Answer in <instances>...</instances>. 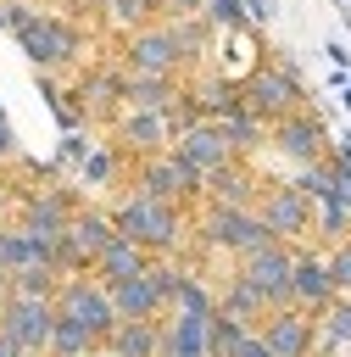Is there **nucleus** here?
Masks as SVG:
<instances>
[{
  "label": "nucleus",
  "instance_id": "nucleus-19",
  "mask_svg": "<svg viewBox=\"0 0 351 357\" xmlns=\"http://www.w3.org/2000/svg\"><path fill=\"white\" fill-rule=\"evenodd\" d=\"M178 95H184V84L167 73H123V106L128 112H167L173 117Z\"/></svg>",
  "mask_w": 351,
  "mask_h": 357
},
{
  "label": "nucleus",
  "instance_id": "nucleus-46",
  "mask_svg": "<svg viewBox=\"0 0 351 357\" xmlns=\"http://www.w3.org/2000/svg\"><path fill=\"white\" fill-rule=\"evenodd\" d=\"M173 6V17H201L206 11V0H167Z\"/></svg>",
  "mask_w": 351,
  "mask_h": 357
},
{
  "label": "nucleus",
  "instance_id": "nucleus-49",
  "mask_svg": "<svg viewBox=\"0 0 351 357\" xmlns=\"http://www.w3.org/2000/svg\"><path fill=\"white\" fill-rule=\"evenodd\" d=\"M6 296H11V273L0 268V301H6Z\"/></svg>",
  "mask_w": 351,
  "mask_h": 357
},
{
  "label": "nucleus",
  "instance_id": "nucleus-42",
  "mask_svg": "<svg viewBox=\"0 0 351 357\" xmlns=\"http://www.w3.org/2000/svg\"><path fill=\"white\" fill-rule=\"evenodd\" d=\"M273 11H279L273 0H245V22H251V28H262V22H273Z\"/></svg>",
  "mask_w": 351,
  "mask_h": 357
},
{
  "label": "nucleus",
  "instance_id": "nucleus-16",
  "mask_svg": "<svg viewBox=\"0 0 351 357\" xmlns=\"http://www.w3.org/2000/svg\"><path fill=\"white\" fill-rule=\"evenodd\" d=\"M72 100H78V112H84V123H111L117 112H123V73L117 67H89L78 84H72Z\"/></svg>",
  "mask_w": 351,
  "mask_h": 357
},
{
  "label": "nucleus",
  "instance_id": "nucleus-20",
  "mask_svg": "<svg viewBox=\"0 0 351 357\" xmlns=\"http://www.w3.org/2000/svg\"><path fill=\"white\" fill-rule=\"evenodd\" d=\"M111 290V307H117V324L123 318H162L173 301L162 296V284L150 279V268L145 273H134V279H123V284H106Z\"/></svg>",
  "mask_w": 351,
  "mask_h": 357
},
{
  "label": "nucleus",
  "instance_id": "nucleus-40",
  "mask_svg": "<svg viewBox=\"0 0 351 357\" xmlns=\"http://www.w3.org/2000/svg\"><path fill=\"white\" fill-rule=\"evenodd\" d=\"M33 17H39V11H33L28 0H6V6H0V28H11V33H22Z\"/></svg>",
  "mask_w": 351,
  "mask_h": 357
},
{
  "label": "nucleus",
  "instance_id": "nucleus-13",
  "mask_svg": "<svg viewBox=\"0 0 351 357\" xmlns=\"http://www.w3.org/2000/svg\"><path fill=\"white\" fill-rule=\"evenodd\" d=\"M256 290H262V301L267 307H290V268H295V245H284V240H267L262 251H251V257H240L234 262Z\"/></svg>",
  "mask_w": 351,
  "mask_h": 357
},
{
  "label": "nucleus",
  "instance_id": "nucleus-27",
  "mask_svg": "<svg viewBox=\"0 0 351 357\" xmlns=\"http://www.w3.org/2000/svg\"><path fill=\"white\" fill-rule=\"evenodd\" d=\"M329 351H351V296H334V301L318 312L312 357H329Z\"/></svg>",
  "mask_w": 351,
  "mask_h": 357
},
{
  "label": "nucleus",
  "instance_id": "nucleus-3",
  "mask_svg": "<svg viewBox=\"0 0 351 357\" xmlns=\"http://www.w3.org/2000/svg\"><path fill=\"white\" fill-rule=\"evenodd\" d=\"M195 240L206 245V251H223V257H251V251H262L273 234L262 229V218H256V206H217V201H206V212H201V223H195Z\"/></svg>",
  "mask_w": 351,
  "mask_h": 357
},
{
  "label": "nucleus",
  "instance_id": "nucleus-41",
  "mask_svg": "<svg viewBox=\"0 0 351 357\" xmlns=\"http://www.w3.org/2000/svg\"><path fill=\"white\" fill-rule=\"evenodd\" d=\"M234 357H273V351H267V340H262L256 329H240V340H234Z\"/></svg>",
  "mask_w": 351,
  "mask_h": 357
},
{
  "label": "nucleus",
  "instance_id": "nucleus-21",
  "mask_svg": "<svg viewBox=\"0 0 351 357\" xmlns=\"http://www.w3.org/2000/svg\"><path fill=\"white\" fill-rule=\"evenodd\" d=\"M145 268H150V251L134 245V240H123V234H111V240L100 245V257L89 262V273H95L100 284H123V279H134V273H145Z\"/></svg>",
  "mask_w": 351,
  "mask_h": 357
},
{
  "label": "nucleus",
  "instance_id": "nucleus-37",
  "mask_svg": "<svg viewBox=\"0 0 351 357\" xmlns=\"http://www.w3.org/2000/svg\"><path fill=\"white\" fill-rule=\"evenodd\" d=\"M212 28H228V33H245L251 22H245V0H206V11H201Z\"/></svg>",
  "mask_w": 351,
  "mask_h": 357
},
{
  "label": "nucleus",
  "instance_id": "nucleus-8",
  "mask_svg": "<svg viewBox=\"0 0 351 357\" xmlns=\"http://www.w3.org/2000/svg\"><path fill=\"white\" fill-rule=\"evenodd\" d=\"M267 145L284 156V162H295V167H306V162H323L329 156V123L312 112V106H301V112H290V117H279V123H267Z\"/></svg>",
  "mask_w": 351,
  "mask_h": 357
},
{
  "label": "nucleus",
  "instance_id": "nucleus-2",
  "mask_svg": "<svg viewBox=\"0 0 351 357\" xmlns=\"http://www.w3.org/2000/svg\"><path fill=\"white\" fill-rule=\"evenodd\" d=\"M240 106H245V112H256L262 123H279V117L301 112V106H306V84H301V67H295L290 56L245 67V73H240Z\"/></svg>",
  "mask_w": 351,
  "mask_h": 357
},
{
  "label": "nucleus",
  "instance_id": "nucleus-1",
  "mask_svg": "<svg viewBox=\"0 0 351 357\" xmlns=\"http://www.w3.org/2000/svg\"><path fill=\"white\" fill-rule=\"evenodd\" d=\"M111 223H117L123 240L145 245L150 257H178L189 245V218H184L178 201H150V195L134 190V195H123L111 206Z\"/></svg>",
  "mask_w": 351,
  "mask_h": 357
},
{
  "label": "nucleus",
  "instance_id": "nucleus-17",
  "mask_svg": "<svg viewBox=\"0 0 351 357\" xmlns=\"http://www.w3.org/2000/svg\"><path fill=\"white\" fill-rule=\"evenodd\" d=\"M256 195H262V178L251 173L245 156H228V162L212 167L206 184H201V201H217V206H256Z\"/></svg>",
  "mask_w": 351,
  "mask_h": 357
},
{
  "label": "nucleus",
  "instance_id": "nucleus-14",
  "mask_svg": "<svg viewBox=\"0 0 351 357\" xmlns=\"http://www.w3.org/2000/svg\"><path fill=\"white\" fill-rule=\"evenodd\" d=\"M340 290H334V273H329V262H323V245H295V268H290V307H301V312H323L329 301H334Z\"/></svg>",
  "mask_w": 351,
  "mask_h": 357
},
{
  "label": "nucleus",
  "instance_id": "nucleus-23",
  "mask_svg": "<svg viewBox=\"0 0 351 357\" xmlns=\"http://www.w3.org/2000/svg\"><path fill=\"white\" fill-rule=\"evenodd\" d=\"M106 357H162V318H123L106 335Z\"/></svg>",
  "mask_w": 351,
  "mask_h": 357
},
{
  "label": "nucleus",
  "instance_id": "nucleus-34",
  "mask_svg": "<svg viewBox=\"0 0 351 357\" xmlns=\"http://www.w3.org/2000/svg\"><path fill=\"white\" fill-rule=\"evenodd\" d=\"M56 284H61V273H56L50 262H33V268H17V273H11V296H39V301H56Z\"/></svg>",
  "mask_w": 351,
  "mask_h": 357
},
{
  "label": "nucleus",
  "instance_id": "nucleus-36",
  "mask_svg": "<svg viewBox=\"0 0 351 357\" xmlns=\"http://www.w3.org/2000/svg\"><path fill=\"white\" fill-rule=\"evenodd\" d=\"M117 167H123V151H89L84 167H78V178L84 184H117Z\"/></svg>",
  "mask_w": 351,
  "mask_h": 357
},
{
  "label": "nucleus",
  "instance_id": "nucleus-44",
  "mask_svg": "<svg viewBox=\"0 0 351 357\" xmlns=\"http://www.w3.org/2000/svg\"><path fill=\"white\" fill-rule=\"evenodd\" d=\"M334 201L351 206V167H340V162H334Z\"/></svg>",
  "mask_w": 351,
  "mask_h": 357
},
{
  "label": "nucleus",
  "instance_id": "nucleus-26",
  "mask_svg": "<svg viewBox=\"0 0 351 357\" xmlns=\"http://www.w3.org/2000/svg\"><path fill=\"white\" fill-rule=\"evenodd\" d=\"M217 134H223V145H228L234 156H245V162L267 145V123H262L256 112H245V106H234L228 117H217Z\"/></svg>",
  "mask_w": 351,
  "mask_h": 357
},
{
  "label": "nucleus",
  "instance_id": "nucleus-18",
  "mask_svg": "<svg viewBox=\"0 0 351 357\" xmlns=\"http://www.w3.org/2000/svg\"><path fill=\"white\" fill-rule=\"evenodd\" d=\"M178 162H189L195 173H212V167H223L234 151L223 145V134H217V123H184L178 134H173V145H167Z\"/></svg>",
  "mask_w": 351,
  "mask_h": 357
},
{
  "label": "nucleus",
  "instance_id": "nucleus-11",
  "mask_svg": "<svg viewBox=\"0 0 351 357\" xmlns=\"http://www.w3.org/2000/svg\"><path fill=\"white\" fill-rule=\"evenodd\" d=\"M123 73H167V78H178V73H184L167 17H162V22H150V28H134V33L123 39Z\"/></svg>",
  "mask_w": 351,
  "mask_h": 357
},
{
  "label": "nucleus",
  "instance_id": "nucleus-39",
  "mask_svg": "<svg viewBox=\"0 0 351 357\" xmlns=\"http://www.w3.org/2000/svg\"><path fill=\"white\" fill-rule=\"evenodd\" d=\"M84 156H89V134L84 128H67L61 145H56V167H84Z\"/></svg>",
  "mask_w": 351,
  "mask_h": 357
},
{
  "label": "nucleus",
  "instance_id": "nucleus-45",
  "mask_svg": "<svg viewBox=\"0 0 351 357\" xmlns=\"http://www.w3.org/2000/svg\"><path fill=\"white\" fill-rule=\"evenodd\" d=\"M323 56H329V61H334V67H345V73H351V50H345V45H340V39H329V45H323Z\"/></svg>",
  "mask_w": 351,
  "mask_h": 357
},
{
  "label": "nucleus",
  "instance_id": "nucleus-43",
  "mask_svg": "<svg viewBox=\"0 0 351 357\" xmlns=\"http://www.w3.org/2000/svg\"><path fill=\"white\" fill-rule=\"evenodd\" d=\"M0 162H17V128L6 112H0Z\"/></svg>",
  "mask_w": 351,
  "mask_h": 357
},
{
  "label": "nucleus",
  "instance_id": "nucleus-47",
  "mask_svg": "<svg viewBox=\"0 0 351 357\" xmlns=\"http://www.w3.org/2000/svg\"><path fill=\"white\" fill-rule=\"evenodd\" d=\"M11 218H17V195H11V190H6V184H0V229H6V223H11Z\"/></svg>",
  "mask_w": 351,
  "mask_h": 357
},
{
  "label": "nucleus",
  "instance_id": "nucleus-29",
  "mask_svg": "<svg viewBox=\"0 0 351 357\" xmlns=\"http://www.w3.org/2000/svg\"><path fill=\"white\" fill-rule=\"evenodd\" d=\"M345 234H351V206L334 201V195H329V201H312V245L329 251V245H340Z\"/></svg>",
  "mask_w": 351,
  "mask_h": 357
},
{
  "label": "nucleus",
  "instance_id": "nucleus-9",
  "mask_svg": "<svg viewBox=\"0 0 351 357\" xmlns=\"http://www.w3.org/2000/svg\"><path fill=\"white\" fill-rule=\"evenodd\" d=\"M201 184H206V173H195V167L178 162L173 151L145 156V162L134 167V190L150 195V201H178V206H189V201H201Z\"/></svg>",
  "mask_w": 351,
  "mask_h": 357
},
{
  "label": "nucleus",
  "instance_id": "nucleus-32",
  "mask_svg": "<svg viewBox=\"0 0 351 357\" xmlns=\"http://www.w3.org/2000/svg\"><path fill=\"white\" fill-rule=\"evenodd\" d=\"M106 22L123 33L150 28V22H162V0H106Z\"/></svg>",
  "mask_w": 351,
  "mask_h": 357
},
{
  "label": "nucleus",
  "instance_id": "nucleus-35",
  "mask_svg": "<svg viewBox=\"0 0 351 357\" xmlns=\"http://www.w3.org/2000/svg\"><path fill=\"white\" fill-rule=\"evenodd\" d=\"M306 201H329L334 195V162L323 156V162H306V167H295V178H290Z\"/></svg>",
  "mask_w": 351,
  "mask_h": 357
},
{
  "label": "nucleus",
  "instance_id": "nucleus-4",
  "mask_svg": "<svg viewBox=\"0 0 351 357\" xmlns=\"http://www.w3.org/2000/svg\"><path fill=\"white\" fill-rule=\"evenodd\" d=\"M17 45H22V56L39 67V73H67L72 61H78V50H84V28L78 22H67V17H33L22 33H17Z\"/></svg>",
  "mask_w": 351,
  "mask_h": 357
},
{
  "label": "nucleus",
  "instance_id": "nucleus-33",
  "mask_svg": "<svg viewBox=\"0 0 351 357\" xmlns=\"http://www.w3.org/2000/svg\"><path fill=\"white\" fill-rule=\"evenodd\" d=\"M173 307H178V312H217V290L184 262V279H178V290H173Z\"/></svg>",
  "mask_w": 351,
  "mask_h": 357
},
{
  "label": "nucleus",
  "instance_id": "nucleus-48",
  "mask_svg": "<svg viewBox=\"0 0 351 357\" xmlns=\"http://www.w3.org/2000/svg\"><path fill=\"white\" fill-rule=\"evenodd\" d=\"M72 11H106V0H72Z\"/></svg>",
  "mask_w": 351,
  "mask_h": 357
},
{
  "label": "nucleus",
  "instance_id": "nucleus-31",
  "mask_svg": "<svg viewBox=\"0 0 351 357\" xmlns=\"http://www.w3.org/2000/svg\"><path fill=\"white\" fill-rule=\"evenodd\" d=\"M33 262H45V240H33L28 229L6 223V229H0V268L17 273V268H33Z\"/></svg>",
  "mask_w": 351,
  "mask_h": 357
},
{
  "label": "nucleus",
  "instance_id": "nucleus-50",
  "mask_svg": "<svg viewBox=\"0 0 351 357\" xmlns=\"http://www.w3.org/2000/svg\"><path fill=\"white\" fill-rule=\"evenodd\" d=\"M0 357H22V351H17V346H11V340H0Z\"/></svg>",
  "mask_w": 351,
  "mask_h": 357
},
{
  "label": "nucleus",
  "instance_id": "nucleus-24",
  "mask_svg": "<svg viewBox=\"0 0 351 357\" xmlns=\"http://www.w3.org/2000/svg\"><path fill=\"white\" fill-rule=\"evenodd\" d=\"M117 234V223H111V206H84L78 201V212H72V223H67V240L78 245V257L84 262H95L100 257V245Z\"/></svg>",
  "mask_w": 351,
  "mask_h": 357
},
{
  "label": "nucleus",
  "instance_id": "nucleus-7",
  "mask_svg": "<svg viewBox=\"0 0 351 357\" xmlns=\"http://www.w3.org/2000/svg\"><path fill=\"white\" fill-rule=\"evenodd\" d=\"M256 218H262V229H267L273 240H284V245H306V240H312V201H306L295 184H262Z\"/></svg>",
  "mask_w": 351,
  "mask_h": 357
},
{
  "label": "nucleus",
  "instance_id": "nucleus-30",
  "mask_svg": "<svg viewBox=\"0 0 351 357\" xmlns=\"http://www.w3.org/2000/svg\"><path fill=\"white\" fill-rule=\"evenodd\" d=\"M173 28V45H178V61L184 67H201L206 61V39H212V22L206 17H167Z\"/></svg>",
  "mask_w": 351,
  "mask_h": 357
},
{
  "label": "nucleus",
  "instance_id": "nucleus-5",
  "mask_svg": "<svg viewBox=\"0 0 351 357\" xmlns=\"http://www.w3.org/2000/svg\"><path fill=\"white\" fill-rule=\"evenodd\" d=\"M56 312H67L72 324H84L100 346H106V335L117 329V307H111V290L95 279V273H67L61 284H56Z\"/></svg>",
  "mask_w": 351,
  "mask_h": 357
},
{
  "label": "nucleus",
  "instance_id": "nucleus-25",
  "mask_svg": "<svg viewBox=\"0 0 351 357\" xmlns=\"http://www.w3.org/2000/svg\"><path fill=\"white\" fill-rule=\"evenodd\" d=\"M217 312H223V318H234V324H251V329H256V324H262V312H267V301H262V290L234 268V273L217 284Z\"/></svg>",
  "mask_w": 351,
  "mask_h": 357
},
{
  "label": "nucleus",
  "instance_id": "nucleus-28",
  "mask_svg": "<svg viewBox=\"0 0 351 357\" xmlns=\"http://www.w3.org/2000/svg\"><path fill=\"white\" fill-rule=\"evenodd\" d=\"M95 351H106L84 324H72L67 312H56V324H50V340H45V357H95Z\"/></svg>",
  "mask_w": 351,
  "mask_h": 357
},
{
  "label": "nucleus",
  "instance_id": "nucleus-6",
  "mask_svg": "<svg viewBox=\"0 0 351 357\" xmlns=\"http://www.w3.org/2000/svg\"><path fill=\"white\" fill-rule=\"evenodd\" d=\"M72 212H78V195H72L67 184H39V190L17 195V218H11V223L50 245V240H61V234H67Z\"/></svg>",
  "mask_w": 351,
  "mask_h": 357
},
{
  "label": "nucleus",
  "instance_id": "nucleus-10",
  "mask_svg": "<svg viewBox=\"0 0 351 357\" xmlns=\"http://www.w3.org/2000/svg\"><path fill=\"white\" fill-rule=\"evenodd\" d=\"M50 324H56V301H39V296H6L0 301V340H11L22 357H45Z\"/></svg>",
  "mask_w": 351,
  "mask_h": 357
},
{
  "label": "nucleus",
  "instance_id": "nucleus-51",
  "mask_svg": "<svg viewBox=\"0 0 351 357\" xmlns=\"http://www.w3.org/2000/svg\"><path fill=\"white\" fill-rule=\"evenodd\" d=\"M340 100H345V106H351V78H345V89H340Z\"/></svg>",
  "mask_w": 351,
  "mask_h": 357
},
{
  "label": "nucleus",
  "instance_id": "nucleus-22",
  "mask_svg": "<svg viewBox=\"0 0 351 357\" xmlns=\"http://www.w3.org/2000/svg\"><path fill=\"white\" fill-rule=\"evenodd\" d=\"M184 100H189V112L201 117V123H217V117H228L234 106H240V78H201V84H184Z\"/></svg>",
  "mask_w": 351,
  "mask_h": 357
},
{
  "label": "nucleus",
  "instance_id": "nucleus-38",
  "mask_svg": "<svg viewBox=\"0 0 351 357\" xmlns=\"http://www.w3.org/2000/svg\"><path fill=\"white\" fill-rule=\"evenodd\" d=\"M323 262H329V273H334V290H340V296H351V234H345L340 245H329V251H323Z\"/></svg>",
  "mask_w": 351,
  "mask_h": 357
},
{
  "label": "nucleus",
  "instance_id": "nucleus-12",
  "mask_svg": "<svg viewBox=\"0 0 351 357\" xmlns=\"http://www.w3.org/2000/svg\"><path fill=\"white\" fill-rule=\"evenodd\" d=\"M111 128H117V151L134 156V162L162 156V151L173 145V134H178V123H173L167 112H128V106L111 117Z\"/></svg>",
  "mask_w": 351,
  "mask_h": 357
},
{
  "label": "nucleus",
  "instance_id": "nucleus-15",
  "mask_svg": "<svg viewBox=\"0 0 351 357\" xmlns=\"http://www.w3.org/2000/svg\"><path fill=\"white\" fill-rule=\"evenodd\" d=\"M256 335L267 340L273 357H312V335H318V318L301 312V307H267Z\"/></svg>",
  "mask_w": 351,
  "mask_h": 357
}]
</instances>
